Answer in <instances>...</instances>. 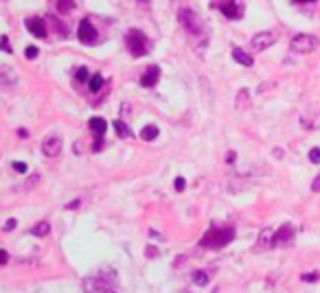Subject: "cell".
<instances>
[{"instance_id":"4316f807","label":"cell","mask_w":320,"mask_h":293,"mask_svg":"<svg viewBox=\"0 0 320 293\" xmlns=\"http://www.w3.org/2000/svg\"><path fill=\"white\" fill-rule=\"evenodd\" d=\"M0 51H2V53H11V46H9L7 35H0Z\"/></svg>"},{"instance_id":"603a6c76","label":"cell","mask_w":320,"mask_h":293,"mask_svg":"<svg viewBox=\"0 0 320 293\" xmlns=\"http://www.w3.org/2000/svg\"><path fill=\"white\" fill-rule=\"evenodd\" d=\"M320 280V272H310V274H303V283H318Z\"/></svg>"},{"instance_id":"8fae6325","label":"cell","mask_w":320,"mask_h":293,"mask_svg":"<svg viewBox=\"0 0 320 293\" xmlns=\"http://www.w3.org/2000/svg\"><path fill=\"white\" fill-rule=\"evenodd\" d=\"M158 79H160V66H150V68L143 73L141 84L145 86V88H152V86L158 84Z\"/></svg>"},{"instance_id":"4fadbf2b","label":"cell","mask_w":320,"mask_h":293,"mask_svg":"<svg viewBox=\"0 0 320 293\" xmlns=\"http://www.w3.org/2000/svg\"><path fill=\"white\" fill-rule=\"evenodd\" d=\"M88 127H90V131L95 136H103L106 134V129H108V123H106V118H101V116H92Z\"/></svg>"},{"instance_id":"9a60e30c","label":"cell","mask_w":320,"mask_h":293,"mask_svg":"<svg viewBox=\"0 0 320 293\" xmlns=\"http://www.w3.org/2000/svg\"><path fill=\"white\" fill-rule=\"evenodd\" d=\"M48 232H51V223H48V221H40L37 225H33V228H31L33 236H46Z\"/></svg>"},{"instance_id":"e575fe53","label":"cell","mask_w":320,"mask_h":293,"mask_svg":"<svg viewBox=\"0 0 320 293\" xmlns=\"http://www.w3.org/2000/svg\"><path fill=\"white\" fill-rule=\"evenodd\" d=\"M75 208H79V199H75V201L66 203V210H75Z\"/></svg>"},{"instance_id":"cb8c5ba5","label":"cell","mask_w":320,"mask_h":293,"mask_svg":"<svg viewBox=\"0 0 320 293\" xmlns=\"http://www.w3.org/2000/svg\"><path fill=\"white\" fill-rule=\"evenodd\" d=\"M248 105V90H241L237 95V107H246Z\"/></svg>"},{"instance_id":"d590c367","label":"cell","mask_w":320,"mask_h":293,"mask_svg":"<svg viewBox=\"0 0 320 293\" xmlns=\"http://www.w3.org/2000/svg\"><path fill=\"white\" fill-rule=\"evenodd\" d=\"M154 254H158V252L154 250V247H147V256H154Z\"/></svg>"},{"instance_id":"d6a6232c","label":"cell","mask_w":320,"mask_h":293,"mask_svg":"<svg viewBox=\"0 0 320 293\" xmlns=\"http://www.w3.org/2000/svg\"><path fill=\"white\" fill-rule=\"evenodd\" d=\"M7 261H9V254L4 250H0V265H7Z\"/></svg>"},{"instance_id":"ba28073f","label":"cell","mask_w":320,"mask_h":293,"mask_svg":"<svg viewBox=\"0 0 320 293\" xmlns=\"http://www.w3.org/2000/svg\"><path fill=\"white\" fill-rule=\"evenodd\" d=\"M294 241V228L290 223L281 225V228L274 232V241H272V247H285Z\"/></svg>"},{"instance_id":"1f68e13d","label":"cell","mask_w":320,"mask_h":293,"mask_svg":"<svg viewBox=\"0 0 320 293\" xmlns=\"http://www.w3.org/2000/svg\"><path fill=\"white\" fill-rule=\"evenodd\" d=\"M312 191H314V193H320V175L312 182Z\"/></svg>"},{"instance_id":"8d00e7d4","label":"cell","mask_w":320,"mask_h":293,"mask_svg":"<svg viewBox=\"0 0 320 293\" xmlns=\"http://www.w3.org/2000/svg\"><path fill=\"white\" fill-rule=\"evenodd\" d=\"M18 134H20V138H29V134H26V129H20Z\"/></svg>"},{"instance_id":"7c38bea8","label":"cell","mask_w":320,"mask_h":293,"mask_svg":"<svg viewBox=\"0 0 320 293\" xmlns=\"http://www.w3.org/2000/svg\"><path fill=\"white\" fill-rule=\"evenodd\" d=\"M13 84H18V75H15V70H11L9 66L0 64V86H13Z\"/></svg>"},{"instance_id":"277c9868","label":"cell","mask_w":320,"mask_h":293,"mask_svg":"<svg viewBox=\"0 0 320 293\" xmlns=\"http://www.w3.org/2000/svg\"><path fill=\"white\" fill-rule=\"evenodd\" d=\"M290 48L294 53H314L318 48V40L314 35H307V33H301V35H294L290 42Z\"/></svg>"},{"instance_id":"2e32d148","label":"cell","mask_w":320,"mask_h":293,"mask_svg":"<svg viewBox=\"0 0 320 293\" xmlns=\"http://www.w3.org/2000/svg\"><path fill=\"white\" fill-rule=\"evenodd\" d=\"M156 136H158V127L156 125H147V127H143L141 129V138L143 140H147V142H152Z\"/></svg>"},{"instance_id":"30bf717a","label":"cell","mask_w":320,"mask_h":293,"mask_svg":"<svg viewBox=\"0 0 320 293\" xmlns=\"http://www.w3.org/2000/svg\"><path fill=\"white\" fill-rule=\"evenodd\" d=\"M24 26L29 29L31 35L40 37V40H44V37H46V24H44L42 18H26V20H24Z\"/></svg>"},{"instance_id":"8992f818","label":"cell","mask_w":320,"mask_h":293,"mask_svg":"<svg viewBox=\"0 0 320 293\" xmlns=\"http://www.w3.org/2000/svg\"><path fill=\"white\" fill-rule=\"evenodd\" d=\"M274 42H277V33H272V31H261V33H257V35H252L250 46L255 48V51H266V48H270Z\"/></svg>"},{"instance_id":"74e56055","label":"cell","mask_w":320,"mask_h":293,"mask_svg":"<svg viewBox=\"0 0 320 293\" xmlns=\"http://www.w3.org/2000/svg\"><path fill=\"white\" fill-rule=\"evenodd\" d=\"M294 2H316V0H294Z\"/></svg>"},{"instance_id":"f546056e","label":"cell","mask_w":320,"mask_h":293,"mask_svg":"<svg viewBox=\"0 0 320 293\" xmlns=\"http://www.w3.org/2000/svg\"><path fill=\"white\" fill-rule=\"evenodd\" d=\"M184 186H186L184 178H175V191H178V193H182V191H184Z\"/></svg>"},{"instance_id":"7a4b0ae2","label":"cell","mask_w":320,"mask_h":293,"mask_svg":"<svg viewBox=\"0 0 320 293\" xmlns=\"http://www.w3.org/2000/svg\"><path fill=\"white\" fill-rule=\"evenodd\" d=\"M125 46H128V51L134 55V57H145V55L150 53V40H147V35L136 29L128 31V35H125Z\"/></svg>"},{"instance_id":"484cf974","label":"cell","mask_w":320,"mask_h":293,"mask_svg":"<svg viewBox=\"0 0 320 293\" xmlns=\"http://www.w3.org/2000/svg\"><path fill=\"white\" fill-rule=\"evenodd\" d=\"M310 160L314 164H320V147H314L310 151Z\"/></svg>"},{"instance_id":"9c48e42d","label":"cell","mask_w":320,"mask_h":293,"mask_svg":"<svg viewBox=\"0 0 320 293\" xmlns=\"http://www.w3.org/2000/svg\"><path fill=\"white\" fill-rule=\"evenodd\" d=\"M244 9L246 7L241 0H224V4H222V13L228 20H239L244 15Z\"/></svg>"},{"instance_id":"7402d4cb","label":"cell","mask_w":320,"mask_h":293,"mask_svg":"<svg viewBox=\"0 0 320 293\" xmlns=\"http://www.w3.org/2000/svg\"><path fill=\"white\" fill-rule=\"evenodd\" d=\"M77 81H81V84H88V81H90V73H88V68L86 66H81L79 70H77Z\"/></svg>"},{"instance_id":"ac0fdd59","label":"cell","mask_w":320,"mask_h":293,"mask_svg":"<svg viewBox=\"0 0 320 293\" xmlns=\"http://www.w3.org/2000/svg\"><path fill=\"white\" fill-rule=\"evenodd\" d=\"M55 7H57L59 13H68V11L75 9V0H55Z\"/></svg>"},{"instance_id":"ffe728a7","label":"cell","mask_w":320,"mask_h":293,"mask_svg":"<svg viewBox=\"0 0 320 293\" xmlns=\"http://www.w3.org/2000/svg\"><path fill=\"white\" fill-rule=\"evenodd\" d=\"M259 241H261L263 247H272V241H274V232L272 230H263L261 236H259Z\"/></svg>"},{"instance_id":"83f0119b","label":"cell","mask_w":320,"mask_h":293,"mask_svg":"<svg viewBox=\"0 0 320 293\" xmlns=\"http://www.w3.org/2000/svg\"><path fill=\"white\" fill-rule=\"evenodd\" d=\"M15 225H18V219H9L7 223H4V228H2V230H4V232H11V230L15 228Z\"/></svg>"},{"instance_id":"e0dca14e","label":"cell","mask_w":320,"mask_h":293,"mask_svg":"<svg viewBox=\"0 0 320 293\" xmlns=\"http://www.w3.org/2000/svg\"><path fill=\"white\" fill-rule=\"evenodd\" d=\"M114 129H117V134L121 138H130L132 136V131H130V127L125 125V120L123 118H119V120H114Z\"/></svg>"},{"instance_id":"44dd1931","label":"cell","mask_w":320,"mask_h":293,"mask_svg":"<svg viewBox=\"0 0 320 293\" xmlns=\"http://www.w3.org/2000/svg\"><path fill=\"white\" fill-rule=\"evenodd\" d=\"M193 283L197 287H206L208 285V274L206 272H195L193 274Z\"/></svg>"},{"instance_id":"f1b7e54d","label":"cell","mask_w":320,"mask_h":293,"mask_svg":"<svg viewBox=\"0 0 320 293\" xmlns=\"http://www.w3.org/2000/svg\"><path fill=\"white\" fill-rule=\"evenodd\" d=\"M13 171L15 173H26V164L24 162H13Z\"/></svg>"},{"instance_id":"52a82bcc","label":"cell","mask_w":320,"mask_h":293,"mask_svg":"<svg viewBox=\"0 0 320 293\" xmlns=\"http://www.w3.org/2000/svg\"><path fill=\"white\" fill-rule=\"evenodd\" d=\"M62 147H64V142L59 136H46L42 142V153L46 158H57L62 153Z\"/></svg>"},{"instance_id":"4dcf8cb0","label":"cell","mask_w":320,"mask_h":293,"mask_svg":"<svg viewBox=\"0 0 320 293\" xmlns=\"http://www.w3.org/2000/svg\"><path fill=\"white\" fill-rule=\"evenodd\" d=\"M37 182H40V175H33V178L26 180V184H24V189H29V186H35Z\"/></svg>"},{"instance_id":"5b68a950","label":"cell","mask_w":320,"mask_h":293,"mask_svg":"<svg viewBox=\"0 0 320 293\" xmlns=\"http://www.w3.org/2000/svg\"><path fill=\"white\" fill-rule=\"evenodd\" d=\"M77 37H79L81 44H97L99 33H97L95 26H92V22L88 18H84L79 22V26H77Z\"/></svg>"},{"instance_id":"6da1fadb","label":"cell","mask_w":320,"mask_h":293,"mask_svg":"<svg viewBox=\"0 0 320 293\" xmlns=\"http://www.w3.org/2000/svg\"><path fill=\"white\" fill-rule=\"evenodd\" d=\"M235 239V228H211L206 234L202 236V247H208V250H222L230 241Z\"/></svg>"},{"instance_id":"d4e9b609","label":"cell","mask_w":320,"mask_h":293,"mask_svg":"<svg viewBox=\"0 0 320 293\" xmlns=\"http://www.w3.org/2000/svg\"><path fill=\"white\" fill-rule=\"evenodd\" d=\"M37 55H40V48H37V46H26V51H24L26 59H35Z\"/></svg>"},{"instance_id":"5bb4252c","label":"cell","mask_w":320,"mask_h":293,"mask_svg":"<svg viewBox=\"0 0 320 293\" xmlns=\"http://www.w3.org/2000/svg\"><path fill=\"white\" fill-rule=\"evenodd\" d=\"M233 59H235L237 64L246 66V68H250V66L255 64V62H252V57H250V55H248L246 51H241V48H233Z\"/></svg>"},{"instance_id":"836d02e7","label":"cell","mask_w":320,"mask_h":293,"mask_svg":"<svg viewBox=\"0 0 320 293\" xmlns=\"http://www.w3.org/2000/svg\"><path fill=\"white\" fill-rule=\"evenodd\" d=\"M92 293H117V291H112V289H108V287H106V285H103V287H99V289H95V291H92Z\"/></svg>"},{"instance_id":"3957f363","label":"cell","mask_w":320,"mask_h":293,"mask_svg":"<svg viewBox=\"0 0 320 293\" xmlns=\"http://www.w3.org/2000/svg\"><path fill=\"white\" fill-rule=\"evenodd\" d=\"M178 20H180V24L184 26L186 31L193 33V35H197V33L204 31V24H202L200 15H197L193 9H180L178 11Z\"/></svg>"},{"instance_id":"d6986e66","label":"cell","mask_w":320,"mask_h":293,"mask_svg":"<svg viewBox=\"0 0 320 293\" xmlns=\"http://www.w3.org/2000/svg\"><path fill=\"white\" fill-rule=\"evenodd\" d=\"M88 88H90V92H99L103 88V77L101 75H92L90 77V81H88Z\"/></svg>"}]
</instances>
